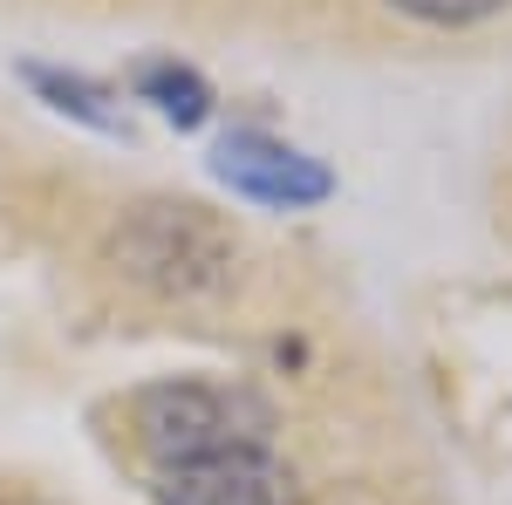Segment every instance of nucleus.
Here are the masks:
<instances>
[{
    "instance_id": "obj_1",
    "label": "nucleus",
    "mask_w": 512,
    "mask_h": 505,
    "mask_svg": "<svg viewBox=\"0 0 512 505\" xmlns=\"http://www.w3.org/2000/svg\"><path fill=\"white\" fill-rule=\"evenodd\" d=\"M96 260L151 308H219L246 273V246L198 198H137L110 219Z\"/></svg>"
},
{
    "instance_id": "obj_2",
    "label": "nucleus",
    "mask_w": 512,
    "mask_h": 505,
    "mask_svg": "<svg viewBox=\"0 0 512 505\" xmlns=\"http://www.w3.org/2000/svg\"><path fill=\"white\" fill-rule=\"evenodd\" d=\"M274 403L233 376H164L130 396V444L151 471L226 458V451H274Z\"/></svg>"
},
{
    "instance_id": "obj_4",
    "label": "nucleus",
    "mask_w": 512,
    "mask_h": 505,
    "mask_svg": "<svg viewBox=\"0 0 512 505\" xmlns=\"http://www.w3.org/2000/svg\"><path fill=\"white\" fill-rule=\"evenodd\" d=\"M151 499L158 505H308V492H301L294 465H280L274 451H226V458L151 471Z\"/></svg>"
},
{
    "instance_id": "obj_7",
    "label": "nucleus",
    "mask_w": 512,
    "mask_h": 505,
    "mask_svg": "<svg viewBox=\"0 0 512 505\" xmlns=\"http://www.w3.org/2000/svg\"><path fill=\"white\" fill-rule=\"evenodd\" d=\"M403 21H424V28H478L492 14H506L512 0H383Z\"/></svg>"
},
{
    "instance_id": "obj_6",
    "label": "nucleus",
    "mask_w": 512,
    "mask_h": 505,
    "mask_svg": "<svg viewBox=\"0 0 512 505\" xmlns=\"http://www.w3.org/2000/svg\"><path fill=\"white\" fill-rule=\"evenodd\" d=\"M21 76H28V89H35V96H48V110H62V117L89 123V130H123V117L110 110V96H103L96 82L62 76V69H48V62H28Z\"/></svg>"
},
{
    "instance_id": "obj_3",
    "label": "nucleus",
    "mask_w": 512,
    "mask_h": 505,
    "mask_svg": "<svg viewBox=\"0 0 512 505\" xmlns=\"http://www.w3.org/2000/svg\"><path fill=\"white\" fill-rule=\"evenodd\" d=\"M212 178L233 185V198L274 205V212H308L321 198H335V171H328L321 157L267 137V130H233V137L212 151Z\"/></svg>"
},
{
    "instance_id": "obj_5",
    "label": "nucleus",
    "mask_w": 512,
    "mask_h": 505,
    "mask_svg": "<svg viewBox=\"0 0 512 505\" xmlns=\"http://www.w3.org/2000/svg\"><path fill=\"white\" fill-rule=\"evenodd\" d=\"M137 96H144L164 123H178V130H198V123L212 117V89H205V76H198L192 62H171V55L137 69Z\"/></svg>"
}]
</instances>
